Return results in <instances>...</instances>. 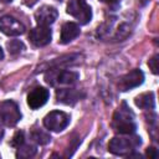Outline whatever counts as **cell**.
<instances>
[{
	"mask_svg": "<svg viewBox=\"0 0 159 159\" xmlns=\"http://www.w3.org/2000/svg\"><path fill=\"white\" fill-rule=\"evenodd\" d=\"M51 72L45 75V81L51 86H63V84H73L80 78V75L73 71H67L62 68L50 70Z\"/></svg>",
	"mask_w": 159,
	"mask_h": 159,
	"instance_id": "cell-3",
	"label": "cell"
},
{
	"mask_svg": "<svg viewBox=\"0 0 159 159\" xmlns=\"http://www.w3.org/2000/svg\"><path fill=\"white\" fill-rule=\"evenodd\" d=\"M6 47H7V51L10 55H19L20 52H22L25 50V45L22 41L20 40H11L6 43Z\"/></svg>",
	"mask_w": 159,
	"mask_h": 159,
	"instance_id": "cell-18",
	"label": "cell"
},
{
	"mask_svg": "<svg viewBox=\"0 0 159 159\" xmlns=\"http://www.w3.org/2000/svg\"><path fill=\"white\" fill-rule=\"evenodd\" d=\"M57 15H58V12L53 6L43 5L35 12V20H36L37 25L48 26L55 22V20L57 19Z\"/></svg>",
	"mask_w": 159,
	"mask_h": 159,
	"instance_id": "cell-10",
	"label": "cell"
},
{
	"mask_svg": "<svg viewBox=\"0 0 159 159\" xmlns=\"http://www.w3.org/2000/svg\"><path fill=\"white\" fill-rule=\"evenodd\" d=\"M99 1H102V2H104V4H108V5H116V4H118L120 0H99Z\"/></svg>",
	"mask_w": 159,
	"mask_h": 159,
	"instance_id": "cell-22",
	"label": "cell"
},
{
	"mask_svg": "<svg viewBox=\"0 0 159 159\" xmlns=\"http://www.w3.org/2000/svg\"><path fill=\"white\" fill-rule=\"evenodd\" d=\"M1 1H2V2H11L12 0H1Z\"/></svg>",
	"mask_w": 159,
	"mask_h": 159,
	"instance_id": "cell-25",
	"label": "cell"
},
{
	"mask_svg": "<svg viewBox=\"0 0 159 159\" xmlns=\"http://www.w3.org/2000/svg\"><path fill=\"white\" fill-rule=\"evenodd\" d=\"M48 97H50V93L45 87H35L27 94V104L30 108L37 109L47 102Z\"/></svg>",
	"mask_w": 159,
	"mask_h": 159,
	"instance_id": "cell-11",
	"label": "cell"
},
{
	"mask_svg": "<svg viewBox=\"0 0 159 159\" xmlns=\"http://www.w3.org/2000/svg\"><path fill=\"white\" fill-rule=\"evenodd\" d=\"M145 154H147V157L150 158V159H155V158H158V150H157L154 147L148 148L147 152H145Z\"/></svg>",
	"mask_w": 159,
	"mask_h": 159,
	"instance_id": "cell-21",
	"label": "cell"
},
{
	"mask_svg": "<svg viewBox=\"0 0 159 159\" xmlns=\"http://www.w3.org/2000/svg\"><path fill=\"white\" fill-rule=\"evenodd\" d=\"M37 149L36 147L34 145H30V144H21L20 147H17V152H16V158H24V159H27V158H32L35 154H36Z\"/></svg>",
	"mask_w": 159,
	"mask_h": 159,
	"instance_id": "cell-16",
	"label": "cell"
},
{
	"mask_svg": "<svg viewBox=\"0 0 159 159\" xmlns=\"http://www.w3.org/2000/svg\"><path fill=\"white\" fill-rule=\"evenodd\" d=\"M134 103H135V106H138L139 108H143V109H153V108L155 107L154 93H153V92L142 93V94H139V96L135 97Z\"/></svg>",
	"mask_w": 159,
	"mask_h": 159,
	"instance_id": "cell-15",
	"label": "cell"
},
{
	"mask_svg": "<svg viewBox=\"0 0 159 159\" xmlns=\"http://www.w3.org/2000/svg\"><path fill=\"white\" fill-rule=\"evenodd\" d=\"M140 143H142L140 137H133V138L114 137L111 139L108 144V150L116 155H128L130 154L132 150H134L138 145H140Z\"/></svg>",
	"mask_w": 159,
	"mask_h": 159,
	"instance_id": "cell-2",
	"label": "cell"
},
{
	"mask_svg": "<svg viewBox=\"0 0 159 159\" xmlns=\"http://www.w3.org/2000/svg\"><path fill=\"white\" fill-rule=\"evenodd\" d=\"M22 1H24L25 5H27V6H32V5L36 4L39 0H22Z\"/></svg>",
	"mask_w": 159,
	"mask_h": 159,
	"instance_id": "cell-23",
	"label": "cell"
},
{
	"mask_svg": "<svg viewBox=\"0 0 159 159\" xmlns=\"http://www.w3.org/2000/svg\"><path fill=\"white\" fill-rule=\"evenodd\" d=\"M30 135H31L32 140H35L36 143H39V144H41V145H45V144L50 143V140H51V137H50L46 132H43V130H41V129H35V130H32Z\"/></svg>",
	"mask_w": 159,
	"mask_h": 159,
	"instance_id": "cell-17",
	"label": "cell"
},
{
	"mask_svg": "<svg viewBox=\"0 0 159 159\" xmlns=\"http://www.w3.org/2000/svg\"><path fill=\"white\" fill-rule=\"evenodd\" d=\"M80 55L78 53H72V55H66V56H62L60 58H55L52 60L51 62H47L45 66L47 67V70H53V68H62L63 66H67V65H72V63H76L77 60H80Z\"/></svg>",
	"mask_w": 159,
	"mask_h": 159,
	"instance_id": "cell-14",
	"label": "cell"
},
{
	"mask_svg": "<svg viewBox=\"0 0 159 159\" xmlns=\"http://www.w3.org/2000/svg\"><path fill=\"white\" fill-rule=\"evenodd\" d=\"M78 35H80V26L76 22H65L61 27L60 42L66 45V43L73 41Z\"/></svg>",
	"mask_w": 159,
	"mask_h": 159,
	"instance_id": "cell-13",
	"label": "cell"
},
{
	"mask_svg": "<svg viewBox=\"0 0 159 159\" xmlns=\"http://www.w3.org/2000/svg\"><path fill=\"white\" fill-rule=\"evenodd\" d=\"M82 97H84V93L73 89V88H58L56 91V98L57 102L65 103V104H70L73 106L75 103H77Z\"/></svg>",
	"mask_w": 159,
	"mask_h": 159,
	"instance_id": "cell-12",
	"label": "cell"
},
{
	"mask_svg": "<svg viewBox=\"0 0 159 159\" xmlns=\"http://www.w3.org/2000/svg\"><path fill=\"white\" fill-rule=\"evenodd\" d=\"M51 37L52 35L48 26L39 25L37 27H34L32 30H30V34H29V40L32 42V45L37 47H43L48 45L51 42Z\"/></svg>",
	"mask_w": 159,
	"mask_h": 159,
	"instance_id": "cell-8",
	"label": "cell"
},
{
	"mask_svg": "<svg viewBox=\"0 0 159 159\" xmlns=\"http://www.w3.org/2000/svg\"><path fill=\"white\" fill-rule=\"evenodd\" d=\"M158 61H159V55L158 53H155L149 61H148V66H149V68L152 70V72L154 73V75H158Z\"/></svg>",
	"mask_w": 159,
	"mask_h": 159,
	"instance_id": "cell-20",
	"label": "cell"
},
{
	"mask_svg": "<svg viewBox=\"0 0 159 159\" xmlns=\"http://www.w3.org/2000/svg\"><path fill=\"white\" fill-rule=\"evenodd\" d=\"M66 11L67 14L77 19L81 25L88 24L92 19V10L86 0H70Z\"/></svg>",
	"mask_w": 159,
	"mask_h": 159,
	"instance_id": "cell-4",
	"label": "cell"
},
{
	"mask_svg": "<svg viewBox=\"0 0 159 159\" xmlns=\"http://www.w3.org/2000/svg\"><path fill=\"white\" fill-rule=\"evenodd\" d=\"M112 127L119 134H133L135 132L137 125L134 122V114L125 102H123L122 106L116 111Z\"/></svg>",
	"mask_w": 159,
	"mask_h": 159,
	"instance_id": "cell-1",
	"label": "cell"
},
{
	"mask_svg": "<svg viewBox=\"0 0 159 159\" xmlns=\"http://www.w3.org/2000/svg\"><path fill=\"white\" fill-rule=\"evenodd\" d=\"M0 119L6 127H14L21 119L20 109L14 101H4L0 104Z\"/></svg>",
	"mask_w": 159,
	"mask_h": 159,
	"instance_id": "cell-5",
	"label": "cell"
},
{
	"mask_svg": "<svg viewBox=\"0 0 159 159\" xmlns=\"http://www.w3.org/2000/svg\"><path fill=\"white\" fill-rule=\"evenodd\" d=\"M143 82H144V73L140 70H133L127 75H124L123 77H120L118 82V87L120 88V91H128L140 86Z\"/></svg>",
	"mask_w": 159,
	"mask_h": 159,
	"instance_id": "cell-9",
	"label": "cell"
},
{
	"mask_svg": "<svg viewBox=\"0 0 159 159\" xmlns=\"http://www.w3.org/2000/svg\"><path fill=\"white\" fill-rule=\"evenodd\" d=\"M21 144H24V132L17 130V132L14 134V137H12V139H11V142H10V145L17 148V147H20Z\"/></svg>",
	"mask_w": 159,
	"mask_h": 159,
	"instance_id": "cell-19",
	"label": "cell"
},
{
	"mask_svg": "<svg viewBox=\"0 0 159 159\" xmlns=\"http://www.w3.org/2000/svg\"><path fill=\"white\" fill-rule=\"evenodd\" d=\"M0 31L7 36H19L25 32V26L17 19L4 15L0 17Z\"/></svg>",
	"mask_w": 159,
	"mask_h": 159,
	"instance_id": "cell-7",
	"label": "cell"
},
{
	"mask_svg": "<svg viewBox=\"0 0 159 159\" xmlns=\"http://www.w3.org/2000/svg\"><path fill=\"white\" fill-rule=\"evenodd\" d=\"M4 58V51H2V48L0 47V61Z\"/></svg>",
	"mask_w": 159,
	"mask_h": 159,
	"instance_id": "cell-24",
	"label": "cell"
},
{
	"mask_svg": "<svg viewBox=\"0 0 159 159\" xmlns=\"http://www.w3.org/2000/svg\"><path fill=\"white\" fill-rule=\"evenodd\" d=\"M70 123V116L61 111H52L47 113L43 118V125L48 130L52 132H61Z\"/></svg>",
	"mask_w": 159,
	"mask_h": 159,
	"instance_id": "cell-6",
	"label": "cell"
}]
</instances>
